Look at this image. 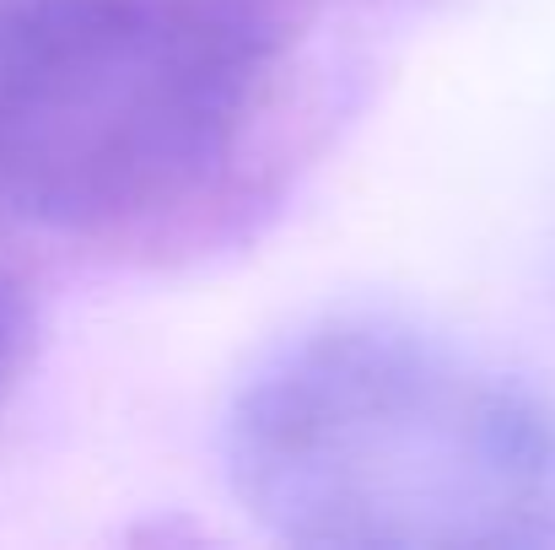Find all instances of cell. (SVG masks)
Here are the masks:
<instances>
[{
    "instance_id": "2",
    "label": "cell",
    "mask_w": 555,
    "mask_h": 550,
    "mask_svg": "<svg viewBox=\"0 0 555 550\" xmlns=\"http://www.w3.org/2000/svg\"><path fill=\"white\" fill-rule=\"evenodd\" d=\"M275 33L237 0H0V205L98 232L237 152Z\"/></svg>"
},
{
    "instance_id": "3",
    "label": "cell",
    "mask_w": 555,
    "mask_h": 550,
    "mask_svg": "<svg viewBox=\"0 0 555 550\" xmlns=\"http://www.w3.org/2000/svg\"><path fill=\"white\" fill-rule=\"evenodd\" d=\"M27 346H33L27 292H22V281L0 265V399L11 394L16 372H22V362H27Z\"/></svg>"
},
{
    "instance_id": "1",
    "label": "cell",
    "mask_w": 555,
    "mask_h": 550,
    "mask_svg": "<svg viewBox=\"0 0 555 550\" xmlns=\"http://www.w3.org/2000/svg\"><path fill=\"white\" fill-rule=\"evenodd\" d=\"M221 470L286 546H555L551 394L404 319L340 314L275 341L232 388Z\"/></svg>"
}]
</instances>
